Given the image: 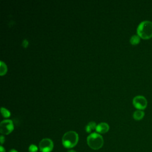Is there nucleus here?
Masks as SVG:
<instances>
[{
	"label": "nucleus",
	"mask_w": 152,
	"mask_h": 152,
	"mask_svg": "<svg viewBox=\"0 0 152 152\" xmlns=\"http://www.w3.org/2000/svg\"><path fill=\"white\" fill-rule=\"evenodd\" d=\"M0 151H1V152H5V148H4L2 146H1V147H0Z\"/></svg>",
	"instance_id": "16"
},
{
	"label": "nucleus",
	"mask_w": 152,
	"mask_h": 152,
	"mask_svg": "<svg viewBox=\"0 0 152 152\" xmlns=\"http://www.w3.org/2000/svg\"><path fill=\"white\" fill-rule=\"evenodd\" d=\"M109 129V126L107 123L102 122L99 124L96 128V131L100 134H104L107 132Z\"/></svg>",
	"instance_id": "7"
},
{
	"label": "nucleus",
	"mask_w": 152,
	"mask_h": 152,
	"mask_svg": "<svg viewBox=\"0 0 152 152\" xmlns=\"http://www.w3.org/2000/svg\"><path fill=\"white\" fill-rule=\"evenodd\" d=\"M23 44L24 47L26 48V47H27V46L28 45V42H27L26 40H24L23 41Z\"/></svg>",
	"instance_id": "15"
},
{
	"label": "nucleus",
	"mask_w": 152,
	"mask_h": 152,
	"mask_svg": "<svg viewBox=\"0 0 152 152\" xmlns=\"http://www.w3.org/2000/svg\"><path fill=\"white\" fill-rule=\"evenodd\" d=\"M78 141V134L73 131H69L64 134L62 138V143L64 147L71 148L75 147Z\"/></svg>",
	"instance_id": "2"
},
{
	"label": "nucleus",
	"mask_w": 152,
	"mask_h": 152,
	"mask_svg": "<svg viewBox=\"0 0 152 152\" xmlns=\"http://www.w3.org/2000/svg\"><path fill=\"white\" fill-rule=\"evenodd\" d=\"M67 152H76L75 150H69Z\"/></svg>",
	"instance_id": "18"
},
{
	"label": "nucleus",
	"mask_w": 152,
	"mask_h": 152,
	"mask_svg": "<svg viewBox=\"0 0 152 152\" xmlns=\"http://www.w3.org/2000/svg\"><path fill=\"white\" fill-rule=\"evenodd\" d=\"M7 71V67L6 64L3 62L1 61V66H0V75H4Z\"/></svg>",
	"instance_id": "11"
},
{
	"label": "nucleus",
	"mask_w": 152,
	"mask_h": 152,
	"mask_svg": "<svg viewBox=\"0 0 152 152\" xmlns=\"http://www.w3.org/2000/svg\"><path fill=\"white\" fill-rule=\"evenodd\" d=\"M39 147L41 152H51L53 148V142L49 138H43L40 141Z\"/></svg>",
	"instance_id": "6"
},
{
	"label": "nucleus",
	"mask_w": 152,
	"mask_h": 152,
	"mask_svg": "<svg viewBox=\"0 0 152 152\" xmlns=\"http://www.w3.org/2000/svg\"><path fill=\"white\" fill-rule=\"evenodd\" d=\"M14 129L13 122L11 120L5 119L0 124V132L3 135H8Z\"/></svg>",
	"instance_id": "4"
},
{
	"label": "nucleus",
	"mask_w": 152,
	"mask_h": 152,
	"mask_svg": "<svg viewBox=\"0 0 152 152\" xmlns=\"http://www.w3.org/2000/svg\"><path fill=\"white\" fill-rule=\"evenodd\" d=\"M38 151V147L35 144H31L28 147L29 152H37Z\"/></svg>",
	"instance_id": "13"
},
{
	"label": "nucleus",
	"mask_w": 152,
	"mask_h": 152,
	"mask_svg": "<svg viewBox=\"0 0 152 152\" xmlns=\"http://www.w3.org/2000/svg\"><path fill=\"white\" fill-rule=\"evenodd\" d=\"M132 103L134 107L137 109L144 110L147 106V100L144 96L138 95L134 97Z\"/></svg>",
	"instance_id": "5"
},
{
	"label": "nucleus",
	"mask_w": 152,
	"mask_h": 152,
	"mask_svg": "<svg viewBox=\"0 0 152 152\" xmlns=\"http://www.w3.org/2000/svg\"><path fill=\"white\" fill-rule=\"evenodd\" d=\"M4 142H5V138H4V137L2 135H1V137H0V142H1V145L3 144Z\"/></svg>",
	"instance_id": "14"
},
{
	"label": "nucleus",
	"mask_w": 152,
	"mask_h": 152,
	"mask_svg": "<svg viewBox=\"0 0 152 152\" xmlns=\"http://www.w3.org/2000/svg\"><path fill=\"white\" fill-rule=\"evenodd\" d=\"M9 152H18V151L15 149H11V150L9 151Z\"/></svg>",
	"instance_id": "17"
},
{
	"label": "nucleus",
	"mask_w": 152,
	"mask_h": 152,
	"mask_svg": "<svg viewBox=\"0 0 152 152\" xmlns=\"http://www.w3.org/2000/svg\"><path fill=\"white\" fill-rule=\"evenodd\" d=\"M144 116V112L142 110H136L133 113V118L135 120L139 121L143 118Z\"/></svg>",
	"instance_id": "8"
},
{
	"label": "nucleus",
	"mask_w": 152,
	"mask_h": 152,
	"mask_svg": "<svg viewBox=\"0 0 152 152\" xmlns=\"http://www.w3.org/2000/svg\"><path fill=\"white\" fill-rule=\"evenodd\" d=\"M88 145L93 150H99L102 147L104 141L102 136L98 133L90 134L87 138Z\"/></svg>",
	"instance_id": "3"
},
{
	"label": "nucleus",
	"mask_w": 152,
	"mask_h": 152,
	"mask_svg": "<svg viewBox=\"0 0 152 152\" xmlns=\"http://www.w3.org/2000/svg\"><path fill=\"white\" fill-rule=\"evenodd\" d=\"M140 41V37L138 34H134L130 38V43L133 45H135L139 43Z\"/></svg>",
	"instance_id": "10"
},
{
	"label": "nucleus",
	"mask_w": 152,
	"mask_h": 152,
	"mask_svg": "<svg viewBox=\"0 0 152 152\" xmlns=\"http://www.w3.org/2000/svg\"><path fill=\"white\" fill-rule=\"evenodd\" d=\"M137 34L143 39H149L152 37V22L149 20L141 21L137 28Z\"/></svg>",
	"instance_id": "1"
},
{
	"label": "nucleus",
	"mask_w": 152,
	"mask_h": 152,
	"mask_svg": "<svg viewBox=\"0 0 152 152\" xmlns=\"http://www.w3.org/2000/svg\"><path fill=\"white\" fill-rule=\"evenodd\" d=\"M1 113H2V116L5 118H8L11 115L10 112L8 109H5L3 107H1Z\"/></svg>",
	"instance_id": "12"
},
{
	"label": "nucleus",
	"mask_w": 152,
	"mask_h": 152,
	"mask_svg": "<svg viewBox=\"0 0 152 152\" xmlns=\"http://www.w3.org/2000/svg\"><path fill=\"white\" fill-rule=\"evenodd\" d=\"M96 126L97 125L94 122H93V121L90 122L88 123V124L86 126V131L87 132H90L92 130L96 129Z\"/></svg>",
	"instance_id": "9"
}]
</instances>
